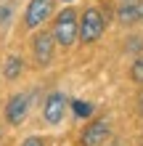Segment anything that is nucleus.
<instances>
[{
  "label": "nucleus",
  "instance_id": "1",
  "mask_svg": "<svg viewBox=\"0 0 143 146\" xmlns=\"http://www.w3.org/2000/svg\"><path fill=\"white\" fill-rule=\"evenodd\" d=\"M50 35H53L58 48L69 50L74 42H77V37H80V13H77V8H72V5L61 8V11L56 13V19H53Z\"/></svg>",
  "mask_w": 143,
  "mask_h": 146
},
{
  "label": "nucleus",
  "instance_id": "2",
  "mask_svg": "<svg viewBox=\"0 0 143 146\" xmlns=\"http://www.w3.org/2000/svg\"><path fill=\"white\" fill-rule=\"evenodd\" d=\"M106 32V16L98 5H88L85 11L80 13V42L82 45H93L103 37Z\"/></svg>",
  "mask_w": 143,
  "mask_h": 146
},
{
  "label": "nucleus",
  "instance_id": "3",
  "mask_svg": "<svg viewBox=\"0 0 143 146\" xmlns=\"http://www.w3.org/2000/svg\"><path fill=\"white\" fill-rule=\"evenodd\" d=\"M29 48H32V61H35L37 69H48L53 64V56H56V40L48 29H37L29 40Z\"/></svg>",
  "mask_w": 143,
  "mask_h": 146
},
{
  "label": "nucleus",
  "instance_id": "4",
  "mask_svg": "<svg viewBox=\"0 0 143 146\" xmlns=\"http://www.w3.org/2000/svg\"><path fill=\"white\" fill-rule=\"evenodd\" d=\"M111 138V119L93 117L80 133V146H106Z\"/></svg>",
  "mask_w": 143,
  "mask_h": 146
},
{
  "label": "nucleus",
  "instance_id": "5",
  "mask_svg": "<svg viewBox=\"0 0 143 146\" xmlns=\"http://www.w3.org/2000/svg\"><path fill=\"white\" fill-rule=\"evenodd\" d=\"M56 0H29L27 11H24V27L27 29H43V24L53 16Z\"/></svg>",
  "mask_w": 143,
  "mask_h": 146
},
{
  "label": "nucleus",
  "instance_id": "6",
  "mask_svg": "<svg viewBox=\"0 0 143 146\" xmlns=\"http://www.w3.org/2000/svg\"><path fill=\"white\" fill-rule=\"evenodd\" d=\"M29 109H32V93H13L3 106V117L8 125H21L29 117Z\"/></svg>",
  "mask_w": 143,
  "mask_h": 146
},
{
  "label": "nucleus",
  "instance_id": "7",
  "mask_svg": "<svg viewBox=\"0 0 143 146\" xmlns=\"http://www.w3.org/2000/svg\"><path fill=\"white\" fill-rule=\"evenodd\" d=\"M66 109H69V101L61 90H50L45 101H43V119L48 125H58L66 114Z\"/></svg>",
  "mask_w": 143,
  "mask_h": 146
},
{
  "label": "nucleus",
  "instance_id": "8",
  "mask_svg": "<svg viewBox=\"0 0 143 146\" xmlns=\"http://www.w3.org/2000/svg\"><path fill=\"white\" fill-rule=\"evenodd\" d=\"M117 21L122 27H135L140 21V0H119L117 3Z\"/></svg>",
  "mask_w": 143,
  "mask_h": 146
},
{
  "label": "nucleus",
  "instance_id": "9",
  "mask_svg": "<svg viewBox=\"0 0 143 146\" xmlns=\"http://www.w3.org/2000/svg\"><path fill=\"white\" fill-rule=\"evenodd\" d=\"M21 74H24V58L19 53H11L5 58V64H3V77L8 82H13V80H19Z\"/></svg>",
  "mask_w": 143,
  "mask_h": 146
},
{
  "label": "nucleus",
  "instance_id": "10",
  "mask_svg": "<svg viewBox=\"0 0 143 146\" xmlns=\"http://www.w3.org/2000/svg\"><path fill=\"white\" fill-rule=\"evenodd\" d=\"M72 111H74V117H82V119H90L93 117V104H88V101H72Z\"/></svg>",
  "mask_w": 143,
  "mask_h": 146
},
{
  "label": "nucleus",
  "instance_id": "11",
  "mask_svg": "<svg viewBox=\"0 0 143 146\" xmlns=\"http://www.w3.org/2000/svg\"><path fill=\"white\" fill-rule=\"evenodd\" d=\"M130 80L135 85H143V53L132 58V64H130Z\"/></svg>",
  "mask_w": 143,
  "mask_h": 146
},
{
  "label": "nucleus",
  "instance_id": "12",
  "mask_svg": "<svg viewBox=\"0 0 143 146\" xmlns=\"http://www.w3.org/2000/svg\"><path fill=\"white\" fill-rule=\"evenodd\" d=\"M125 50L132 53V58L140 56V53H143V35H130L127 42H125Z\"/></svg>",
  "mask_w": 143,
  "mask_h": 146
},
{
  "label": "nucleus",
  "instance_id": "13",
  "mask_svg": "<svg viewBox=\"0 0 143 146\" xmlns=\"http://www.w3.org/2000/svg\"><path fill=\"white\" fill-rule=\"evenodd\" d=\"M13 16V5L11 3H0V27H8Z\"/></svg>",
  "mask_w": 143,
  "mask_h": 146
},
{
  "label": "nucleus",
  "instance_id": "14",
  "mask_svg": "<svg viewBox=\"0 0 143 146\" xmlns=\"http://www.w3.org/2000/svg\"><path fill=\"white\" fill-rule=\"evenodd\" d=\"M21 146H48V141L43 138V135H29V138H24Z\"/></svg>",
  "mask_w": 143,
  "mask_h": 146
},
{
  "label": "nucleus",
  "instance_id": "15",
  "mask_svg": "<svg viewBox=\"0 0 143 146\" xmlns=\"http://www.w3.org/2000/svg\"><path fill=\"white\" fill-rule=\"evenodd\" d=\"M135 109H138V114H140V119H143V88H140L138 98H135Z\"/></svg>",
  "mask_w": 143,
  "mask_h": 146
},
{
  "label": "nucleus",
  "instance_id": "16",
  "mask_svg": "<svg viewBox=\"0 0 143 146\" xmlns=\"http://www.w3.org/2000/svg\"><path fill=\"white\" fill-rule=\"evenodd\" d=\"M106 146H125V141H109Z\"/></svg>",
  "mask_w": 143,
  "mask_h": 146
},
{
  "label": "nucleus",
  "instance_id": "17",
  "mask_svg": "<svg viewBox=\"0 0 143 146\" xmlns=\"http://www.w3.org/2000/svg\"><path fill=\"white\" fill-rule=\"evenodd\" d=\"M140 24H143V0H140Z\"/></svg>",
  "mask_w": 143,
  "mask_h": 146
},
{
  "label": "nucleus",
  "instance_id": "18",
  "mask_svg": "<svg viewBox=\"0 0 143 146\" xmlns=\"http://www.w3.org/2000/svg\"><path fill=\"white\" fill-rule=\"evenodd\" d=\"M0 143H3V127H0Z\"/></svg>",
  "mask_w": 143,
  "mask_h": 146
},
{
  "label": "nucleus",
  "instance_id": "19",
  "mask_svg": "<svg viewBox=\"0 0 143 146\" xmlns=\"http://www.w3.org/2000/svg\"><path fill=\"white\" fill-rule=\"evenodd\" d=\"M61 3H74V0H61Z\"/></svg>",
  "mask_w": 143,
  "mask_h": 146
}]
</instances>
